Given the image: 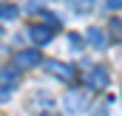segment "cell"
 I'll return each instance as SVG.
<instances>
[{
  "mask_svg": "<svg viewBox=\"0 0 122 116\" xmlns=\"http://www.w3.org/2000/svg\"><path fill=\"white\" fill-rule=\"evenodd\" d=\"M29 37H31L34 45H46V43L54 40V29H48V26H31V29H29Z\"/></svg>",
  "mask_w": 122,
  "mask_h": 116,
  "instance_id": "cell-5",
  "label": "cell"
},
{
  "mask_svg": "<svg viewBox=\"0 0 122 116\" xmlns=\"http://www.w3.org/2000/svg\"><path fill=\"white\" fill-rule=\"evenodd\" d=\"M20 11H17V6H11V3H0V20H14Z\"/></svg>",
  "mask_w": 122,
  "mask_h": 116,
  "instance_id": "cell-8",
  "label": "cell"
},
{
  "mask_svg": "<svg viewBox=\"0 0 122 116\" xmlns=\"http://www.w3.org/2000/svg\"><path fill=\"white\" fill-rule=\"evenodd\" d=\"M88 105H91V96H88L85 88H71V91L62 96V108H65L68 113H82Z\"/></svg>",
  "mask_w": 122,
  "mask_h": 116,
  "instance_id": "cell-1",
  "label": "cell"
},
{
  "mask_svg": "<svg viewBox=\"0 0 122 116\" xmlns=\"http://www.w3.org/2000/svg\"><path fill=\"white\" fill-rule=\"evenodd\" d=\"M105 6H111V9L119 11V9H122V0H105Z\"/></svg>",
  "mask_w": 122,
  "mask_h": 116,
  "instance_id": "cell-13",
  "label": "cell"
},
{
  "mask_svg": "<svg viewBox=\"0 0 122 116\" xmlns=\"http://www.w3.org/2000/svg\"><path fill=\"white\" fill-rule=\"evenodd\" d=\"M68 45H71V48H77V51H80V48H82V40H80V37H77V34H71V37H68Z\"/></svg>",
  "mask_w": 122,
  "mask_h": 116,
  "instance_id": "cell-11",
  "label": "cell"
},
{
  "mask_svg": "<svg viewBox=\"0 0 122 116\" xmlns=\"http://www.w3.org/2000/svg\"><path fill=\"white\" fill-rule=\"evenodd\" d=\"M43 68H46V74L57 77L60 82H74V77H77V71L68 62H60V59H48V62H43Z\"/></svg>",
  "mask_w": 122,
  "mask_h": 116,
  "instance_id": "cell-2",
  "label": "cell"
},
{
  "mask_svg": "<svg viewBox=\"0 0 122 116\" xmlns=\"http://www.w3.org/2000/svg\"><path fill=\"white\" fill-rule=\"evenodd\" d=\"M17 82H20V68H17V65L0 71V85H3V88H14Z\"/></svg>",
  "mask_w": 122,
  "mask_h": 116,
  "instance_id": "cell-7",
  "label": "cell"
},
{
  "mask_svg": "<svg viewBox=\"0 0 122 116\" xmlns=\"http://www.w3.org/2000/svg\"><path fill=\"white\" fill-rule=\"evenodd\" d=\"M108 29H111V37H114V40H122V23L119 20H111Z\"/></svg>",
  "mask_w": 122,
  "mask_h": 116,
  "instance_id": "cell-10",
  "label": "cell"
},
{
  "mask_svg": "<svg viewBox=\"0 0 122 116\" xmlns=\"http://www.w3.org/2000/svg\"><path fill=\"white\" fill-rule=\"evenodd\" d=\"M6 99H11V88H3V85H0V102H6Z\"/></svg>",
  "mask_w": 122,
  "mask_h": 116,
  "instance_id": "cell-12",
  "label": "cell"
},
{
  "mask_svg": "<svg viewBox=\"0 0 122 116\" xmlns=\"http://www.w3.org/2000/svg\"><path fill=\"white\" fill-rule=\"evenodd\" d=\"M43 62V57H40V51L37 48H23V51H17L14 54V65L23 71V68H37Z\"/></svg>",
  "mask_w": 122,
  "mask_h": 116,
  "instance_id": "cell-3",
  "label": "cell"
},
{
  "mask_svg": "<svg viewBox=\"0 0 122 116\" xmlns=\"http://www.w3.org/2000/svg\"><path fill=\"white\" fill-rule=\"evenodd\" d=\"M85 40L91 43L97 51H102V48L108 45V37H105V31H102V29H97V26H91V29L85 31Z\"/></svg>",
  "mask_w": 122,
  "mask_h": 116,
  "instance_id": "cell-6",
  "label": "cell"
},
{
  "mask_svg": "<svg viewBox=\"0 0 122 116\" xmlns=\"http://www.w3.org/2000/svg\"><path fill=\"white\" fill-rule=\"evenodd\" d=\"M71 6H74L77 11H91V9H94V0H71Z\"/></svg>",
  "mask_w": 122,
  "mask_h": 116,
  "instance_id": "cell-9",
  "label": "cell"
},
{
  "mask_svg": "<svg viewBox=\"0 0 122 116\" xmlns=\"http://www.w3.org/2000/svg\"><path fill=\"white\" fill-rule=\"evenodd\" d=\"M108 82H111V77H108L105 68H91V71L85 74V88H88V91H102Z\"/></svg>",
  "mask_w": 122,
  "mask_h": 116,
  "instance_id": "cell-4",
  "label": "cell"
}]
</instances>
